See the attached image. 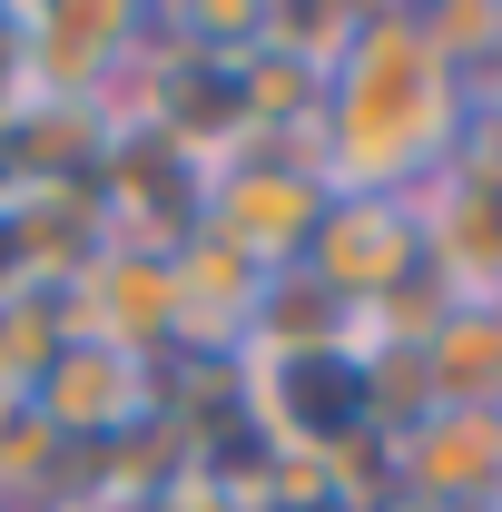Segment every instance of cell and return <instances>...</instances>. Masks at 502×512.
I'll return each instance as SVG.
<instances>
[{"label": "cell", "instance_id": "1", "mask_svg": "<svg viewBox=\"0 0 502 512\" xmlns=\"http://www.w3.org/2000/svg\"><path fill=\"white\" fill-rule=\"evenodd\" d=\"M473 89L434 60L414 10H355L335 60L315 79V168L355 197H414L434 188L463 148Z\"/></svg>", "mask_w": 502, "mask_h": 512}, {"label": "cell", "instance_id": "2", "mask_svg": "<svg viewBox=\"0 0 502 512\" xmlns=\"http://www.w3.org/2000/svg\"><path fill=\"white\" fill-rule=\"evenodd\" d=\"M227 394L276 453H306V463H345V453L384 444V424H394L365 345H237Z\"/></svg>", "mask_w": 502, "mask_h": 512}, {"label": "cell", "instance_id": "3", "mask_svg": "<svg viewBox=\"0 0 502 512\" xmlns=\"http://www.w3.org/2000/svg\"><path fill=\"white\" fill-rule=\"evenodd\" d=\"M30 414H40L69 453L128 444L138 424L168 414V365H148V355H128V345H109V335L69 325L60 345L40 355V375H30Z\"/></svg>", "mask_w": 502, "mask_h": 512}, {"label": "cell", "instance_id": "4", "mask_svg": "<svg viewBox=\"0 0 502 512\" xmlns=\"http://www.w3.org/2000/svg\"><path fill=\"white\" fill-rule=\"evenodd\" d=\"M384 483L424 512L502 503V404H414L384 424Z\"/></svg>", "mask_w": 502, "mask_h": 512}, {"label": "cell", "instance_id": "5", "mask_svg": "<svg viewBox=\"0 0 502 512\" xmlns=\"http://www.w3.org/2000/svg\"><path fill=\"white\" fill-rule=\"evenodd\" d=\"M296 266H306L315 286H335V296L365 316V306H384V296L424 266V217H414V197H355V188H335Z\"/></svg>", "mask_w": 502, "mask_h": 512}, {"label": "cell", "instance_id": "6", "mask_svg": "<svg viewBox=\"0 0 502 512\" xmlns=\"http://www.w3.org/2000/svg\"><path fill=\"white\" fill-rule=\"evenodd\" d=\"M20 40H30V89L60 99V109H99L109 79L138 60L148 40V10L119 0H50V10H20Z\"/></svg>", "mask_w": 502, "mask_h": 512}, {"label": "cell", "instance_id": "7", "mask_svg": "<svg viewBox=\"0 0 502 512\" xmlns=\"http://www.w3.org/2000/svg\"><path fill=\"white\" fill-rule=\"evenodd\" d=\"M404 384L414 404H502V306H443L404 355Z\"/></svg>", "mask_w": 502, "mask_h": 512}, {"label": "cell", "instance_id": "8", "mask_svg": "<svg viewBox=\"0 0 502 512\" xmlns=\"http://www.w3.org/2000/svg\"><path fill=\"white\" fill-rule=\"evenodd\" d=\"M365 512H424V503H404V493H375V503H365Z\"/></svg>", "mask_w": 502, "mask_h": 512}]
</instances>
